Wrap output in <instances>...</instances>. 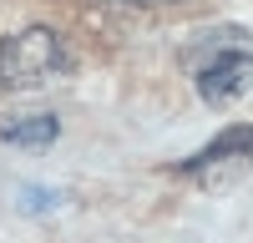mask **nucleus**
I'll return each instance as SVG.
<instances>
[{"mask_svg": "<svg viewBox=\"0 0 253 243\" xmlns=\"http://www.w3.org/2000/svg\"><path fill=\"white\" fill-rule=\"evenodd\" d=\"M66 66V46L61 36L46 31V26H31V31H15L0 40V86L5 91H26V86H41L46 76H56Z\"/></svg>", "mask_w": 253, "mask_h": 243, "instance_id": "1", "label": "nucleus"}, {"mask_svg": "<svg viewBox=\"0 0 253 243\" xmlns=\"http://www.w3.org/2000/svg\"><path fill=\"white\" fill-rule=\"evenodd\" d=\"M248 86H253V56L248 51H228V56L208 61L198 71V96L208 107H228V101H238Z\"/></svg>", "mask_w": 253, "mask_h": 243, "instance_id": "2", "label": "nucleus"}, {"mask_svg": "<svg viewBox=\"0 0 253 243\" xmlns=\"http://www.w3.org/2000/svg\"><path fill=\"white\" fill-rule=\"evenodd\" d=\"M228 162H253V127H228V132H218L203 152H193L187 162H177V172L198 177V172L228 167Z\"/></svg>", "mask_w": 253, "mask_h": 243, "instance_id": "3", "label": "nucleus"}, {"mask_svg": "<svg viewBox=\"0 0 253 243\" xmlns=\"http://www.w3.org/2000/svg\"><path fill=\"white\" fill-rule=\"evenodd\" d=\"M56 137H61V122H56V117H46V112L0 122V142H10V147H26V152H46Z\"/></svg>", "mask_w": 253, "mask_h": 243, "instance_id": "4", "label": "nucleus"}, {"mask_svg": "<svg viewBox=\"0 0 253 243\" xmlns=\"http://www.w3.org/2000/svg\"><path fill=\"white\" fill-rule=\"evenodd\" d=\"M243 40H248L243 26H213V31H198L193 46L182 51V61H187L193 71H203L208 61H218V56H228V51H243Z\"/></svg>", "mask_w": 253, "mask_h": 243, "instance_id": "5", "label": "nucleus"}, {"mask_svg": "<svg viewBox=\"0 0 253 243\" xmlns=\"http://www.w3.org/2000/svg\"><path fill=\"white\" fill-rule=\"evenodd\" d=\"M61 202H66V193H56V188H26L20 193V213H51V208H61Z\"/></svg>", "mask_w": 253, "mask_h": 243, "instance_id": "6", "label": "nucleus"}, {"mask_svg": "<svg viewBox=\"0 0 253 243\" xmlns=\"http://www.w3.org/2000/svg\"><path fill=\"white\" fill-rule=\"evenodd\" d=\"M126 5H142V10H157V5H177V0H126Z\"/></svg>", "mask_w": 253, "mask_h": 243, "instance_id": "7", "label": "nucleus"}]
</instances>
